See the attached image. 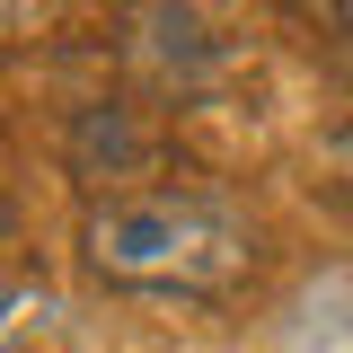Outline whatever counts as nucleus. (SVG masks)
<instances>
[{"mask_svg":"<svg viewBox=\"0 0 353 353\" xmlns=\"http://www.w3.org/2000/svg\"><path fill=\"white\" fill-rule=\"evenodd\" d=\"M80 248L106 283L132 292H230L256 265L248 221L212 194H115L88 212Z\"/></svg>","mask_w":353,"mask_h":353,"instance_id":"obj_1","label":"nucleus"},{"mask_svg":"<svg viewBox=\"0 0 353 353\" xmlns=\"http://www.w3.org/2000/svg\"><path fill=\"white\" fill-rule=\"evenodd\" d=\"M53 9H62V0H0V53H9V44H27V36H44V27H53Z\"/></svg>","mask_w":353,"mask_h":353,"instance_id":"obj_3","label":"nucleus"},{"mask_svg":"<svg viewBox=\"0 0 353 353\" xmlns=\"http://www.w3.org/2000/svg\"><path fill=\"white\" fill-rule=\"evenodd\" d=\"M0 230H9V194H0Z\"/></svg>","mask_w":353,"mask_h":353,"instance_id":"obj_5","label":"nucleus"},{"mask_svg":"<svg viewBox=\"0 0 353 353\" xmlns=\"http://www.w3.org/2000/svg\"><path fill=\"white\" fill-rule=\"evenodd\" d=\"M309 27H327V36H353V0H292Z\"/></svg>","mask_w":353,"mask_h":353,"instance_id":"obj_4","label":"nucleus"},{"mask_svg":"<svg viewBox=\"0 0 353 353\" xmlns=\"http://www.w3.org/2000/svg\"><path fill=\"white\" fill-rule=\"evenodd\" d=\"M71 168L80 176H141L150 168V132L132 115H115V106H88L71 124Z\"/></svg>","mask_w":353,"mask_h":353,"instance_id":"obj_2","label":"nucleus"}]
</instances>
